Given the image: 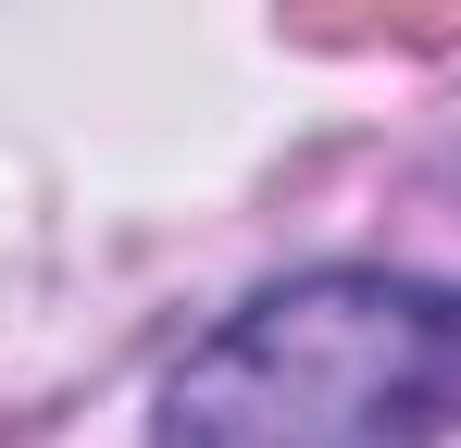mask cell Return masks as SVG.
I'll use <instances>...</instances> for the list:
<instances>
[{
    "label": "cell",
    "instance_id": "1",
    "mask_svg": "<svg viewBox=\"0 0 461 448\" xmlns=\"http://www.w3.org/2000/svg\"><path fill=\"white\" fill-rule=\"evenodd\" d=\"M449 411L461 299L386 262H324L225 311L175 362L150 448H437Z\"/></svg>",
    "mask_w": 461,
    "mask_h": 448
}]
</instances>
